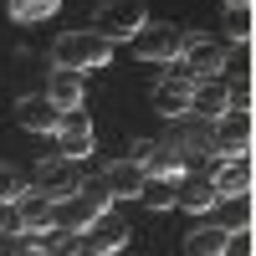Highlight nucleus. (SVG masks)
Listing matches in <instances>:
<instances>
[{"label": "nucleus", "instance_id": "cd10ccee", "mask_svg": "<svg viewBox=\"0 0 256 256\" xmlns=\"http://www.w3.org/2000/svg\"><path fill=\"white\" fill-rule=\"evenodd\" d=\"M251 169H256V159H251Z\"/></svg>", "mask_w": 256, "mask_h": 256}, {"label": "nucleus", "instance_id": "4be33fe9", "mask_svg": "<svg viewBox=\"0 0 256 256\" xmlns=\"http://www.w3.org/2000/svg\"><path fill=\"white\" fill-rule=\"evenodd\" d=\"M226 36H230V41H251V36H256V10H251V0H246V6H226Z\"/></svg>", "mask_w": 256, "mask_h": 256}, {"label": "nucleus", "instance_id": "dca6fc26", "mask_svg": "<svg viewBox=\"0 0 256 256\" xmlns=\"http://www.w3.org/2000/svg\"><path fill=\"white\" fill-rule=\"evenodd\" d=\"M46 92L56 108H82V72L77 67H56L52 82H46Z\"/></svg>", "mask_w": 256, "mask_h": 256}, {"label": "nucleus", "instance_id": "412c9836", "mask_svg": "<svg viewBox=\"0 0 256 256\" xmlns=\"http://www.w3.org/2000/svg\"><path fill=\"white\" fill-rule=\"evenodd\" d=\"M10 20H26V26H36V20H52L62 10V0H6Z\"/></svg>", "mask_w": 256, "mask_h": 256}, {"label": "nucleus", "instance_id": "1a4fd4ad", "mask_svg": "<svg viewBox=\"0 0 256 256\" xmlns=\"http://www.w3.org/2000/svg\"><path fill=\"white\" fill-rule=\"evenodd\" d=\"M16 123L26 128V134H56L62 108L52 102V92H26V98L16 102Z\"/></svg>", "mask_w": 256, "mask_h": 256}, {"label": "nucleus", "instance_id": "7ed1b4c3", "mask_svg": "<svg viewBox=\"0 0 256 256\" xmlns=\"http://www.w3.org/2000/svg\"><path fill=\"white\" fill-rule=\"evenodd\" d=\"M164 144L174 148L180 159H195V154L220 159V154H216V118H200V113H180V118H169Z\"/></svg>", "mask_w": 256, "mask_h": 256}, {"label": "nucleus", "instance_id": "f03ea898", "mask_svg": "<svg viewBox=\"0 0 256 256\" xmlns=\"http://www.w3.org/2000/svg\"><path fill=\"white\" fill-rule=\"evenodd\" d=\"M108 205H113V190H108V180H98V184H88V180H82V184L72 190V195H62V200H56V226L82 230L88 220H98Z\"/></svg>", "mask_w": 256, "mask_h": 256}, {"label": "nucleus", "instance_id": "4468645a", "mask_svg": "<svg viewBox=\"0 0 256 256\" xmlns=\"http://www.w3.org/2000/svg\"><path fill=\"white\" fill-rule=\"evenodd\" d=\"M210 180L220 184V195H241V190L256 184V169H251L246 154H230V159H216V164H210Z\"/></svg>", "mask_w": 256, "mask_h": 256}, {"label": "nucleus", "instance_id": "0eeeda50", "mask_svg": "<svg viewBox=\"0 0 256 256\" xmlns=\"http://www.w3.org/2000/svg\"><path fill=\"white\" fill-rule=\"evenodd\" d=\"M123 246H128V226L113 216V210H102L98 220H88V226L77 230V251L82 256H113Z\"/></svg>", "mask_w": 256, "mask_h": 256}, {"label": "nucleus", "instance_id": "f257e3e1", "mask_svg": "<svg viewBox=\"0 0 256 256\" xmlns=\"http://www.w3.org/2000/svg\"><path fill=\"white\" fill-rule=\"evenodd\" d=\"M113 46L118 41L98 36V31H62L52 46V62L56 67H77V72H102L113 62Z\"/></svg>", "mask_w": 256, "mask_h": 256}, {"label": "nucleus", "instance_id": "f8f14e48", "mask_svg": "<svg viewBox=\"0 0 256 256\" xmlns=\"http://www.w3.org/2000/svg\"><path fill=\"white\" fill-rule=\"evenodd\" d=\"M190 113H200V118H226V113H230V82H226V77H195Z\"/></svg>", "mask_w": 256, "mask_h": 256}, {"label": "nucleus", "instance_id": "20e7f679", "mask_svg": "<svg viewBox=\"0 0 256 256\" xmlns=\"http://www.w3.org/2000/svg\"><path fill=\"white\" fill-rule=\"evenodd\" d=\"M144 26H148L144 0H102L98 16H92V31L108 36V41H134Z\"/></svg>", "mask_w": 256, "mask_h": 256}, {"label": "nucleus", "instance_id": "9d476101", "mask_svg": "<svg viewBox=\"0 0 256 256\" xmlns=\"http://www.w3.org/2000/svg\"><path fill=\"white\" fill-rule=\"evenodd\" d=\"M16 216H20V226H26V230L52 226V220H56V195H46L41 184H26V190L16 195Z\"/></svg>", "mask_w": 256, "mask_h": 256}, {"label": "nucleus", "instance_id": "39448f33", "mask_svg": "<svg viewBox=\"0 0 256 256\" xmlns=\"http://www.w3.org/2000/svg\"><path fill=\"white\" fill-rule=\"evenodd\" d=\"M184 46H190V31H180V26H169V20H148V26L134 36V56L138 62H180L184 56Z\"/></svg>", "mask_w": 256, "mask_h": 256}, {"label": "nucleus", "instance_id": "b1692460", "mask_svg": "<svg viewBox=\"0 0 256 256\" xmlns=\"http://www.w3.org/2000/svg\"><path fill=\"white\" fill-rule=\"evenodd\" d=\"M20 190H26V184H20V174H16V169H6V164H0V195H6V200H16Z\"/></svg>", "mask_w": 256, "mask_h": 256}, {"label": "nucleus", "instance_id": "6e6552de", "mask_svg": "<svg viewBox=\"0 0 256 256\" xmlns=\"http://www.w3.org/2000/svg\"><path fill=\"white\" fill-rule=\"evenodd\" d=\"M184 72L190 77H226L230 67V41H216V36H190V46H184Z\"/></svg>", "mask_w": 256, "mask_h": 256}, {"label": "nucleus", "instance_id": "a878e982", "mask_svg": "<svg viewBox=\"0 0 256 256\" xmlns=\"http://www.w3.org/2000/svg\"><path fill=\"white\" fill-rule=\"evenodd\" d=\"M10 226H20V216H16V200H6V195H0V230H10Z\"/></svg>", "mask_w": 256, "mask_h": 256}, {"label": "nucleus", "instance_id": "5701e85b", "mask_svg": "<svg viewBox=\"0 0 256 256\" xmlns=\"http://www.w3.org/2000/svg\"><path fill=\"white\" fill-rule=\"evenodd\" d=\"M251 251H256L251 226H246V230H230V236H226V256H251Z\"/></svg>", "mask_w": 256, "mask_h": 256}, {"label": "nucleus", "instance_id": "f3484780", "mask_svg": "<svg viewBox=\"0 0 256 256\" xmlns=\"http://www.w3.org/2000/svg\"><path fill=\"white\" fill-rule=\"evenodd\" d=\"M216 226H226V230H246L251 226V190L216 200Z\"/></svg>", "mask_w": 256, "mask_h": 256}, {"label": "nucleus", "instance_id": "6ab92c4d", "mask_svg": "<svg viewBox=\"0 0 256 256\" xmlns=\"http://www.w3.org/2000/svg\"><path fill=\"white\" fill-rule=\"evenodd\" d=\"M56 154H67V159H88V154H98L92 128H56Z\"/></svg>", "mask_w": 256, "mask_h": 256}, {"label": "nucleus", "instance_id": "bb28decb", "mask_svg": "<svg viewBox=\"0 0 256 256\" xmlns=\"http://www.w3.org/2000/svg\"><path fill=\"white\" fill-rule=\"evenodd\" d=\"M226 6H246V0H226Z\"/></svg>", "mask_w": 256, "mask_h": 256}, {"label": "nucleus", "instance_id": "393cba45", "mask_svg": "<svg viewBox=\"0 0 256 256\" xmlns=\"http://www.w3.org/2000/svg\"><path fill=\"white\" fill-rule=\"evenodd\" d=\"M56 128H92V118L82 113V108H62V123Z\"/></svg>", "mask_w": 256, "mask_h": 256}, {"label": "nucleus", "instance_id": "ddd939ff", "mask_svg": "<svg viewBox=\"0 0 256 256\" xmlns=\"http://www.w3.org/2000/svg\"><path fill=\"white\" fill-rule=\"evenodd\" d=\"M216 200H220V184L210 180V174H195V180L180 174V190H174V205H180V210L205 216V210H216Z\"/></svg>", "mask_w": 256, "mask_h": 256}, {"label": "nucleus", "instance_id": "423d86ee", "mask_svg": "<svg viewBox=\"0 0 256 256\" xmlns=\"http://www.w3.org/2000/svg\"><path fill=\"white\" fill-rule=\"evenodd\" d=\"M190 98H195V77L184 72V62H169V72L154 82V92H148L154 113L159 118H180V113H190Z\"/></svg>", "mask_w": 256, "mask_h": 256}, {"label": "nucleus", "instance_id": "a211bd4d", "mask_svg": "<svg viewBox=\"0 0 256 256\" xmlns=\"http://www.w3.org/2000/svg\"><path fill=\"white\" fill-rule=\"evenodd\" d=\"M226 236H230L226 226H195L184 236V251L190 256H226Z\"/></svg>", "mask_w": 256, "mask_h": 256}, {"label": "nucleus", "instance_id": "2eb2a0df", "mask_svg": "<svg viewBox=\"0 0 256 256\" xmlns=\"http://www.w3.org/2000/svg\"><path fill=\"white\" fill-rule=\"evenodd\" d=\"M108 190H113V200H138V190H144V180H148V169L138 164V159H118V164H108Z\"/></svg>", "mask_w": 256, "mask_h": 256}, {"label": "nucleus", "instance_id": "aec40b11", "mask_svg": "<svg viewBox=\"0 0 256 256\" xmlns=\"http://www.w3.org/2000/svg\"><path fill=\"white\" fill-rule=\"evenodd\" d=\"M174 190H180V180H169V174H148L144 190H138V200H144L148 210H169V205H174Z\"/></svg>", "mask_w": 256, "mask_h": 256}, {"label": "nucleus", "instance_id": "9b49d317", "mask_svg": "<svg viewBox=\"0 0 256 256\" xmlns=\"http://www.w3.org/2000/svg\"><path fill=\"white\" fill-rule=\"evenodd\" d=\"M36 184L46 190V195H72V190L82 184V174H77V159H67V154H56V159H41L36 164Z\"/></svg>", "mask_w": 256, "mask_h": 256}]
</instances>
